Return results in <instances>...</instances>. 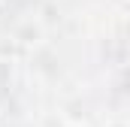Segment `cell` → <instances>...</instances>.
Wrapping results in <instances>:
<instances>
[{"label":"cell","instance_id":"1","mask_svg":"<svg viewBox=\"0 0 130 127\" xmlns=\"http://www.w3.org/2000/svg\"><path fill=\"white\" fill-rule=\"evenodd\" d=\"M58 127H79V124H58Z\"/></svg>","mask_w":130,"mask_h":127}]
</instances>
